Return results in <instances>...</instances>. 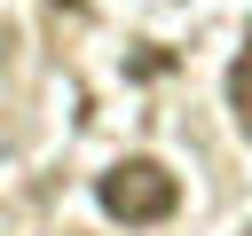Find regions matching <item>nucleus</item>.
<instances>
[{
    "mask_svg": "<svg viewBox=\"0 0 252 236\" xmlns=\"http://www.w3.org/2000/svg\"><path fill=\"white\" fill-rule=\"evenodd\" d=\"M94 205H102L110 220H126V228H158V220H173L181 181H173L158 157H118V165L94 181Z\"/></svg>",
    "mask_w": 252,
    "mask_h": 236,
    "instance_id": "f257e3e1",
    "label": "nucleus"
},
{
    "mask_svg": "<svg viewBox=\"0 0 252 236\" xmlns=\"http://www.w3.org/2000/svg\"><path fill=\"white\" fill-rule=\"evenodd\" d=\"M228 110H236V126H244V142H252V24H244V47H236V63H228Z\"/></svg>",
    "mask_w": 252,
    "mask_h": 236,
    "instance_id": "f03ea898",
    "label": "nucleus"
},
{
    "mask_svg": "<svg viewBox=\"0 0 252 236\" xmlns=\"http://www.w3.org/2000/svg\"><path fill=\"white\" fill-rule=\"evenodd\" d=\"M63 8H79V0H63Z\"/></svg>",
    "mask_w": 252,
    "mask_h": 236,
    "instance_id": "7ed1b4c3",
    "label": "nucleus"
}]
</instances>
